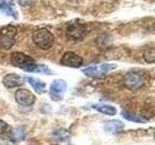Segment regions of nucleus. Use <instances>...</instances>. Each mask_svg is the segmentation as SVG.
<instances>
[{"label": "nucleus", "mask_w": 155, "mask_h": 145, "mask_svg": "<svg viewBox=\"0 0 155 145\" xmlns=\"http://www.w3.org/2000/svg\"><path fill=\"white\" fill-rule=\"evenodd\" d=\"M123 85L129 90H138L144 85L147 76L143 71L132 70L123 76Z\"/></svg>", "instance_id": "f257e3e1"}, {"label": "nucleus", "mask_w": 155, "mask_h": 145, "mask_svg": "<svg viewBox=\"0 0 155 145\" xmlns=\"http://www.w3.org/2000/svg\"><path fill=\"white\" fill-rule=\"evenodd\" d=\"M32 39L34 44L43 50H50L54 44V36L46 28H41L36 30L33 33Z\"/></svg>", "instance_id": "f03ea898"}, {"label": "nucleus", "mask_w": 155, "mask_h": 145, "mask_svg": "<svg viewBox=\"0 0 155 145\" xmlns=\"http://www.w3.org/2000/svg\"><path fill=\"white\" fill-rule=\"evenodd\" d=\"M17 28L13 25L4 26L0 30V47L3 50H10L15 45Z\"/></svg>", "instance_id": "7ed1b4c3"}, {"label": "nucleus", "mask_w": 155, "mask_h": 145, "mask_svg": "<svg viewBox=\"0 0 155 145\" xmlns=\"http://www.w3.org/2000/svg\"><path fill=\"white\" fill-rule=\"evenodd\" d=\"M10 60H11V63L14 66L21 68V70L25 72H28L33 65L36 64L35 60H34L31 56H29L23 52H19V51H16L12 53Z\"/></svg>", "instance_id": "20e7f679"}, {"label": "nucleus", "mask_w": 155, "mask_h": 145, "mask_svg": "<svg viewBox=\"0 0 155 145\" xmlns=\"http://www.w3.org/2000/svg\"><path fill=\"white\" fill-rule=\"evenodd\" d=\"M117 67L116 64H111V63H105V64L100 65H93L88 66L82 70V72L88 77H94V79H98L105 76L107 72L113 71L114 69Z\"/></svg>", "instance_id": "39448f33"}, {"label": "nucleus", "mask_w": 155, "mask_h": 145, "mask_svg": "<svg viewBox=\"0 0 155 145\" xmlns=\"http://www.w3.org/2000/svg\"><path fill=\"white\" fill-rule=\"evenodd\" d=\"M66 37L72 41H81L86 36L87 29L84 24L80 22H71L66 27Z\"/></svg>", "instance_id": "423d86ee"}, {"label": "nucleus", "mask_w": 155, "mask_h": 145, "mask_svg": "<svg viewBox=\"0 0 155 145\" xmlns=\"http://www.w3.org/2000/svg\"><path fill=\"white\" fill-rule=\"evenodd\" d=\"M15 100L16 102L21 105L23 106H30L35 103L36 98L33 93L30 91L25 89V88H21L16 91L15 94Z\"/></svg>", "instance_id": "0eeeda50"}, {"label": "nucleus", "mask_w": 155, "mask_h": 145, "mask_svg": "<svg viewBox=\"0 0 155 145\" xmlns=\"http://www.w3.org/2000/svg\"><path fill=\"white\" fill-rule=\"evenodd\" d=\"M67 82L63 79H55L52 81L50 87V95L53 101H59L62 99V95L67 90Z\"/></svg>", "instance_id": "6e6552de"}, {"label": "nucleus", "mask_w": 155, "mask_h": 145, "mask_svg": "<svg viewBox=\"0 0 155 145\" xmlns=\"http://www.w3.org/2000/svg\"><path fill=\"white\" fill-rule=\"evenodd\" d=\"M82 62H84L82 58L72 51L65 52L60 59V63L62 65L71 68H80L82 65Z\"/></svg>", "instance_id": "1a4fd4ad"}, {"label": "nucleus", "mask_w": 155, "mask_h": 145, "mask_svg": "<svg viewBox=\"0 0 155 145\" xmlns=\"http://www.w3.org/2000/svg\"><path fill=\"white\" fill-rule=\"evenodd\" d=\"M3 84L7 88H14L19 87L24 84V79L18 74H8L3 77Z\"/></svg>", "instance_id": "9d476101"}, {"label": "nucleus", "mask_w": 155, "mask_h": 145, "mask_svg": "<svg viewBox=\"0 0 155 145\" xmlns=\"http://www.w3.org/2000/svg\"><path fill=\"white\" fill-rule=\"evenodd\" d=\"M123 128H124V124L119 120H109L107 121L104 126L105 132L111 134L120 133L123 130Z\"/></svg>", "instance_id": "9b49d317"}, {"label": "nucleus", "mask_w": 155, "mask_h": 145, "mask_svg": "<svg viewBox=\"0 0 155 145\" xmlns=\"http://www.w3.org/2000/svg\"><path fill=\"white\" fill-rule=\"evenodd\" d=\"M92 108L97 110L98 112H101L103 114L106 115H110V116H114L117 113V110L113 105H103V104H95V105H92Z\"/></svg>", "instance_id": "f8f14e48"}, {"label": "nucleus", "mask_w": 155, "mask_h": 145, "mask_svg": "<svg viewBox=\"0 0 155 145\" xmlns=\"http://www.w3.org/2000/svg\"><path fill=\"white\" fill-rule=\"evenodd\" d=\"M26 79L28 81V83L32 86V88L35 90L37 93L43 94L46 92V83L44 81L38 79H35V77H32V76H26Z\"/></svg>", "instance_id": "ddd939ff"}, {"label": "nucleus", "mask_w": 155, "mask_h": 145, "mask_svg": "<svg viewBox=\"0 0 155 145\" xmlns=\"http://www.w3.org/2000/svg\"><path fill=\"white\" fill-rule=\"evenodd\" d=\"M121 116L127 121H130V122H134V123H147V119L144 118L143 116H140L135 113L129 112L127 110H122L121 111Z\"/></svg>", "instance_id": "4468645a"}, {"label": "nucleus", "mask_w": 155, "mask_h": 145, "mask_svg": "<svg viewBox=\"0 0 155 145\" xmlns=\"http://www.w3.org/2000/svg\"><path fill=\"white\" fill-rule=\"evenodd\" d=\"M25 129L23 127H18L12 130V132L10 133V138L14 142H19L25 138Z\"/></svg>", "instance_id": "2eb2a0df"}, {"label": "nucleus", "mask_w": 155, "mask_h": 145, "mask_svg": "<svg viewBox=\"0 0 155 145\" xmlns=\"http://www.w3.org/2000/svg\"><path fill=\"white\" fill-rule=\"evenodd\" d=\"M52 135H53V137L55 138V140H57V141H60V142L67 141V140L71 137L70 133L65 129H58V130H54L53 134H52Z\"/></svg>", "instance_id": "dca6fc26"}, {"label": "nucleus", "mask_w": 155, "mask_h": 145, "mask_svg": "<svg viewBox=\"0 0 155 145\" xmlns=\"http://www.w3.org/2000/svg\"><path fill=\"white\" fill-rule=\"evenodd\" d=\"M0 11H1L6 16L13 17L15 18H17V12L13 9L11 6V3H7V2H2L0 3Z\"/></svg>", "instance_id": "f3484780"}, {"label": "nucleus", "mask_w": 155, "mask_h": 145, "mask_svg": "<svg viewBox=\"0 0 155 145\" xmlns=\"http://www.w3.org/2000/svg\"><path fill=\"white\" fill-rule=\"evenodd\" d=\"M29 72H39V74H48L50 75L51 74V71L48 67L45 66V65H38V64H35L31 67V69L29 70Z\"/></svg>", "instance_id": "a211bd4d"}, {"label": "nucleus", "mask_w": 155, "mask_h": 145, "mask_svg": "<svg viewBox=\"0 0 155 145\" xmlns=\"http://www.w3.org/2000/svg\"><path fill=\"white\" fill-rule=\"evenodd\" d=\"M143 58L145 62L147 63H154V59H155V50H154V47H150L147 48V50L144 51L143 53Z\"/></svg>", "instance_id": "6ab92c4d"}, {"label": "nucleus", "mask_w": 155, "mask_h": 145, "mask_svg": "<svg viewBox=\"0 0 155 145\" xmlns=\"http://www.w3.org/2000/svg\"><path fill=\"white\" fill-rule=\"evenodd\" d=\"M8 129V124L6 122H4L3 120H0V134H4Z\"/></svg>", "instance_id": "aec40b11"}, {"label": "nucleus", "mask_w": 155, "mask_h": 145, "mask_svg": "<svg viewBox=\"0 0 155 145\" xmlns=\"http://www.w3.org/2000/svg\"><path fill=\"white\" fill-rule=\"evenodd\" d=\"M32 1L33 0H18V4L22 7H25V6H28V5H30L32 3Z\"/></svg>", "instance_id": "412c9836"}, {"label": "nucleus", "mask_w": 155, "mask_h": 145, "mask_svg": "<svg viewBox=\"0 0 155 145\" xmlns=\"http://www.w3.org/2000/svg\"><path fill=\"white\" fill-rule=\"evenodd\" d=\"M2 2H7V3H10V0H0V3Z\"/></svg>", "instance_id": "4be33fe9"}]
</instances>
